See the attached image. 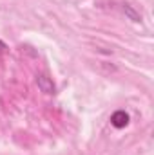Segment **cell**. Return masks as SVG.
<instances>
[{"label": "cell", "instance_id": "1", "mask_svg": "<svg viewBox=\"0 0 154 155\" xmlns=\"http://www.w3.org/2000/svg\"><path fill=\"white\" fill-rule=\"evenodd\" d=\"M37 85H38L40 90H42L44 94H47V96H51V94H54V92H56V87H54L53 79L47 76V74H44V72L37 74Z\"/></svg>", "mask_w": 154, "mask_h": 155}, {"label": "cell", "instance_id": "2", "mask_svg": "<svg viewBox=\"0 0 154 155\" xmlns=\"http://www.w3.org/2000/svg\"><path fill=\"white\" fill-rule=\"evenodd\" d=\"M111 124L114 128H125L129 124V114L125 110H116L114 114L111 116Z\"/></svg>", "mask_w": 154, "mask_h": 155}, {"label": "cell", "instance_id": "3", "mask_svg": "<svg viewBox=\"0 0 154 155\" xmlns=\"http://www.w3.org/2000/svg\"><path fill=\"white\" fill-rule=\"evenodd\" d=\"M121 11H123V15H125L131 22H134V24H140V22H142V15H140L131 4H121Z\"/></svg>", "mask_w": 154, "mask_h": 155}, {"label": "cell", "instance_id": "4", "mask_svg": "<svg viewBox=\"0 0 154 155\" xmlns=\"http://www.w3.org/2000/svg\"><path fill=\"white\" fill-rule=\"evenodd\" d=\"M4 49H5V43H4V41L0 40V51H4Z\"/></svg>", "mask_w": 154, "mask_h": 155}]
</instances>
